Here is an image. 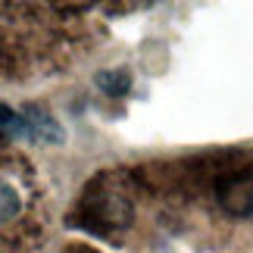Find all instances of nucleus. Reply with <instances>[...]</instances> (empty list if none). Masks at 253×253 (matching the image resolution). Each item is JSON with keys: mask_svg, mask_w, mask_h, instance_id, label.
<instances>
[{"mask_svg": "<svg viewBox=\"0 0 253 253\" xmlns=\"http://www.w3.org/2000/svg\"><path fill=\"white\" fill-rule=\"evenodd\" d=\"M97 84L106 94H125L131 87V79H128V72H100L97 75Z\"/></svg>", "mask_w": 253, "mask_h": 253, "instance_id": "f03ea898", "label": "nucleus"}, {"mask_svg": "<svg viewBox=\"0 0 253 253\" xmlns=\"http://www.w3.org/2000/svg\"><path fill=\"white\" fill-rule=\"evenodd\" d=\"M19 207H22V203H19L16 188L0 178V225H3V222H9V219H16Z\"/></svg>", "mask_w": 253, "mask_h": 253, "instance_id": "f257e3e1", "label": "nucleus"}]
</instances>
